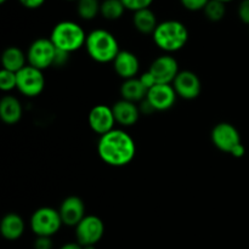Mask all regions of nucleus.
I'll use <instances>...</instances> for the list:
<instances>
[{
	"mask_svg": "<svg viewBox=\"0 0 249 249\" xmlns=\"http://www.w3.org/2000/svg\"><path fill=\"white\" fill-rule=\"evenodd\" d=\"M97 153L106 164L111 167H124L135 157V141L123 129H113L100 136Z\"/></svg>",
	"mask_w": 249,
	"mask_h": 249,
	"instance_id": "1",
	"label": "nucleus"
},
{
	"mask_svg": "<svg viewBox=\"0 0 249 249\" xmlns=\"http://www.w3.org/2000/svg\"><path fill=\"white\" fill-rule=\"evenodd\" d=\"M156 45L164 53H175L184 48L189 40V31L182 22L167 19L158 23L152 34Z\"/></svg>",
	"mask_w": 249,
	"mask_h": 249,
	"instance_id": "2",
	"label": "nucleus"
},
{
	"mask_svg": "<svg viewBox=\"0 0 249 249\" xmlns=\"http://www.w3.org/2000/svg\"><path fill=\"white\" fill-rule=\"evenodd\" d=\"M85 49L90 57L99 63L113 62L121 51L116 36L102 28L94 29L88 34Z\"/></svg>",
	"mask_w": 249,
	"mask_h": 249,
	"instance_id": "3",
	"label": "nucleus"
},
{
	"mask_svg": "<svg viewBox=\"0 0 249 249\" xmlns=\"http://www.w3.org/2000/svg\"><path fill=\"white\" fill-rule=\"evenodd\" d=\"M87 34L80 24L73 21H61L51 32L50 40L58 50L72 53L85 46Z\"/></svg>",
	"mask_w": 249,
	"mask_h": 249,
	"instance_id": "4",
	"label": "nucleus"
},
{
	"mask_svg": "<svg viewBox=\"0 0 249 249\" xmlns=\"http://www.w3.org/2000/svg\"><path fill=\"white\" fill-rule=\"evenodd\" d=\"M58 211L51 207H41L36 209L31 218V229L36 237H51L62 226Z\"/></svg>",
	"mask_w": 249,
	"mask_h": 249,
	"instance_id": "5",
	"label": "nucleus"
},
{
	"mask_svg": "<svg viewBox=\"0 0 249 249\" xmlns=\"http://www.w3.org/2000/svg\"><path fill=\"white\" fill-rule=\"evenodd\" d=\"M56 48L50 38H38L31 44L27 51L28 65L44 71L53 65Z\"/></svg>",
	"mask_w": 249,
	"mask_h": 249,
	"instance_id": "6",
	"label": "nucleus"
},
{
	"mask_svg": "<svg viewBox=\"0 0 249 249\" xmlns=\"http://www.w3.org/2000/svg\"><path fill=\"white\" fill-rule=\"evenodd\" d=\"M17 74L16 89L27 97H36L43 92L45 87V78L43 71L27 65Z\"/></svg>",
	"mask_w": 249,
	"mask_h": 249,
	"instance_id": "7",
	"label": "nucleus"
},
{
	"mask_svg": "<svg viewBox=\"0 0 249 249\" xmlns=\"http://www.w3.org/2000/svg\"><path fill=\"white\" fill-rule=\"evenodd\" d=\"M105 233V224L99 216L87 215L75 226V238L83 247L96 246Z\"/></svg>",
	"mask_w": 249,
	"mask_h": 249,
	"instance_id": "8",
	"label": "nucleus"
},
{
	"mask_svg": "<svg viewBox=\"0 0 249 249\" xmlns=\"http://www.w3.org/2000/svg\"><path fill=\"white\" fill-rule=\"evenodd\" d=\"M212 142L214 143L218 150L223 151L226 153H232L237 146L242 143L241 141V135L238 133L237 128L230 123H223L216 124L213 128L211 134Z\"/></svg>",
	"mask_w": 249,
	"mask_h": 249,
	"instance_id": "9",
	"label": "nucleus"
},
{
	"mask_svg": "<svg viewBox=\"0 0 249 249\" xmlns=\"http://www.w3.org/2000/svg\"><path fill=\"white\" fill-rule=\"evenodd\" d=\"M148 72L155 77L157 84H173L179 74V63L172 55L160 56L151 63Z\"/></svg>",
	"mask_w": 249,
	"mask_h": 249,
	"instance_id": "10",
	"label": "nucleus"
},
{
	"mask_svg": "<svg viewBox=\"0 0 249 249\" xmlns=\"http://www.w3.org/2000/svg\"><path fill=\"white\" fill-rule=\"evenodd\" d=\"M88 122H89L91 130L96 133L97 135L102 136L109 133L111 130H113L114 124H116L112 107L106 106V105L94 106L90 109Z\"/></svg>",
	"mask_w": 249,
	"mask_h": 249,
	"instance_id": "11",
	"label": "nucleus"
},
{
	"mask_svg": "<svg viewBox=\"0 0 249 249\" xmlns=\"http://www.w3.org/2000/svg\"><path fill=\"white\" fill-rule=\"evenodd\" d=\"M172 85L178 96L184 100H195L201 94V80L191 71H180Z\"/></svg>",
	"mask_w": 249,
	"mask_h": 249,
	"instance_id": "12",
	"label": "nucleus"
},
{
	"mask_svg": "<svg viewBox=\"0 0 249 249\" xmlns=\"http://www.w3.org/2000/svg\"><path fill=\"white\" fill-rule=\"evenodd\" d=\"M177 92L172 84H156L147 91L146 100L155 111L163 112L172 108L177 102Z\"/></svg>",
	"mask_w": 249,
	"mask_h": 249,
	"instance_id": "13",
	"label": "nucleus"
},
{
	"mask_svg": "<svg viewBox=\"0 0 249 249\" xmlns=\"http://www.w3.org/2000/svg\"><path fill=\"white\" fill-rule=\"evenodd\" d=\"M58 213H60L63 225L71 226V228H75L87 216L84 202L78 196H70L63 199Z\"/></svg>",
	"mask_w": 249,
	"mask_h": 249,
	"instance_id": "14",
	"label": "nucleus"
},
{
	"mask_svg": "<svg viewBox=\"0 0 249 249\" xmlns=\"http://www.w3.org/2000/svg\"><path fill=\"white\" fill-rule=\"evenodd\" d=\"M114 72L124 80L135 78L140 70V61L131 51L121 50L113 61Z\"/></svg>",
	"mask_w": 249,
	"mask_h": 249,
	"instance_id": "15",
	"label": "nucleus"
},
{
	"mask_svg": "<svg viewBox=\"0 0 249 249\" xmlns=\"http://www.w3.org/2000/svg\"><path fill=\"white\" fill-rule=\"evenodd\" d=\"M112 111H113L116 123L121 124L123 126L134 125L139 121V117L141 114L138 105L123 99L117 101L112 106Z\"/></svg>",
	"mask_w": 249,
	"mask_h": 249,
	"instance_id": "16",
	"label": "nucleus"
},
{
	"mask_svg": "<svg viewBox=\"0 0 249 249\" xmlns=\"http://www.w3.org/2000/svg\"><path fill=\"white\" fill-rule=\"evenodd\" d=\"M24 221L18 214L7 213L0 223V232L1 236L7 241H16L22 237L24 232Z\"/></svg>",
	"mask_w": 249,
	"mask_h": 249,
	"instance_id": "17",
	"label": "nucleus"
},
{
	"mask_svg": "<svg viewBox=\"0 0 249 249\" xmlns=\"http://www.w3.org/2000/svg\"><path fill=\"white\" fill-rule=\"evenodd\" d=\"M23 108L22 104L17 97L4 96L0 101V118L5 124L14 125L18 123L22 118Z\"/></svg>",
	"mask_w": 249,
	"mask_h": 249,
	"instance_id": "18",
	"label": "nucleus"
},
{
	"mask_svg": "<svg viewBox=\"0 0 249 249\" xmlns=\"http://www.w3.org/2000/svg\"><path fill=\"white\" fill-rule=\"evenodd\" d=\"M27 55H24L23 51L16 46H9L4 50L1 56L2 70L10 71V72L17 73L26 67Z\"/></svg>",
	"mask_w": 249,
	"mask_h": 249,
	"instance_id": "19",
	"label": "nucleus"
},
{
	"mask_svg": "<svg viewBox=\"0 0 249 249\" xmlns=\"http://www.w3.org/2000/svg\"><path fill=\"white\" fill-rule=\"evenodd\" d=\"M121 95L123 100L138 104L146 99L147 89L143 87L139 78H131V79H126L123 82L121 87Z\"/></svg>",
	"mask_w": 249,
	"mask_h": 249,
	"instance_id": "20",
	"label": "nucleus"
},
{
	"mask_svg": "<svg viewBox=\"0 0 249 249\" xmlns=\"http://www.w3.org/2000/svg\"><path fill=\"white\" fill-rule=\"evenodd\" d=\"M133 24L138 32L142 34H153L158 26L157 16L151 9H143L134 12Z\"/></svg>",
	"mask_w": 249,
	"mask_h": 249,
	"instance_id": "21",
	"label": "nucleus"
},
{
	"mask_svg": "<svg viewBox=\"0 0 249 249\" xmlns=\"http://www.w3.org/2000/svg\"><path fill=\"white\" fill-rule=\"evenodd\" d=\"M125 10L122 0H102L100 15L108 21H116L123 16Z\"/></svg>",
	"mask_w": 249,
	"mask_h": 249,
	"instance_id": "22",
	"label": "nucleus"
},
{
	"mask_svg": "<svg viewBox=\"0 0 249 249\" xmlns=\"http://www.w3.org/2000/svg\"><path fill=\"white\" fill-rule=\"evenodd\" d=\"M101 2L100 0H78L77 1V12L80 18L85 21L94 19L101 10Z\"/></svg>",
	"mask_w": 249,
	"mask_h": 249,
	"instance_id": "23",
	"label": "nucleus"
},
{
	"mask_svg": "<svg viewBox=\"0 0 249 249\" xmlns=\"http://www.w3.org/2000/svg\"><path fill=\"white\" fill-rule=\"evenodd\" d=\"M203 12L211 22H219L225 17L226 4L219 0H209V2L203 9Z\"/></svg>",
	"mask_w": 249,
	"mask_h": 249,
	"instance_id": "24",
	"label": "nucleus"
},
{
	"mask_svg": "<svg viewBox=\"0 0 249 249\" xmlns=\"http://www.w3.org/2000/svg\"><path fill=\"white\" fill-rule=\"evenodd\" d=\"M17 88V74L10 71L1 70L0 72V89L7 92Z\"/></svg>",
	"mask_w": 249,
	"mask_h": 249,
	"instance_id": "25",
	"label": "nucleus"
},
{
	"mask_svg": "<svg viewBox=\"0 0 249 249\" xmlns=\"http://www.w3.org/2000/svg\"><path fill=\"white\" fill-rule=\"evenodd\" d=\"M122 2H123L126 10L136 12L143 9H150L153 0H122Z\"/></svg>",
	"mask_w": 249,
	"mask_h": 249,
	"instance_id": "26",
	"label": "nucleus"
},
{
	"mask_svg": "<svg viewBox=\"0 0 249 249\" xmlns=\"http://www.w3.org/2000/svg\"><path fill=\"white\" fill-rule=\"evenodd\" d=\"M180 2L189 11H199V10H203L206 7L209 0H180Z\"/></svg>",
	"mask_w": 249,
	"mask_h": 249,
	"instance_id": "27",
	"label": "nucleus"
},
{
	"mask_svg": "<svg viewBox=\"0 0 249 249\" xmlns=\"http://www.w3.org/2000/svg\"><path fill=\"white\" fill-rule=\"evenodd\" d=\"M238 17L243 23L249 24V0H242L238 5Z\"/></svg>",
	"mask_w": 249,
	"mask_h": 249,
	"instance_id": "28",
	"label": "nucleus"
},
{
	"mask_svg": "<svg viewBox=\"0 0 249 249\" xmlns=\"http://www.w3.org/2000/svg\"><path fill=\"white\" fill-rule=\"evenodd\" d=\"M68 58H70V53H66V51L56 49V53H55V58H53V66H55V67H63V66L68 62Z\"/></svg>",
	"mask_w": 249,
	"mask_h": 249,
	"instance_id": "29",
	"label": "nucleus"
},
{
	"mask_svg": "<svg viewBox=\"0 0 249 249\" xmlns=\"http://www.w3.org/2000/svg\"><path fill=\"white\" fill-rule=\"evenodd\" d=\"M139 79H140V82L142 83L143 87H145L146 89H147V91L151 89V88H153L156 84H157V83H156L155 77H153V75L151 74V73L148 72V71H147V72L142 73V74H141V77L139 78Z\"/></svg>",
	"mask_w": 249,
	"mask_h": 249,
	"instance_id": "30",
	"label": "nucleus"
},
{
	"mask_svg": "<svg viewBox=\"0 0 249 249\" xmlns=\"http://www.w3.org/2000/svg\"><path fill=\"white\" fill-rule=\"evenodd\" d=\"M34 249H53L51 237H36L34 241Z\"/></svg>",
	"mask_w": 249,
	"mask_h": 249,
	"instance_id": "31",
	"label": "nucleus"
},
{
	"mask_svg": "<svg viewBox=\"0 0 249 249\" xmlns=\"http://www.w3.org/2000/svg\"><path fill=\"white\" fill-rule=\"evenodd\" d=\"M18 1L19 4H21L22 6L26 7V9L36 10L43 6L45 0H18Z\"/></svg>",
	"mask_w": 249,
	"mask_h": 249,
	"instance_id": "32",
	"label": "nucleus"
},
{
	"mask_svg": "<svg viewBox=\"0 0 249 249\" xmlns=\"http://www.w3.org/2000/svg\"><path fill=\"white\" fill-rule=\"evenodd\" d=\"M139 108H140L141 113H145V114H151V113H153V112H156L155 109H153V107L151 106L150 102H148L146 99L143 100V101L140 102V106H139Z\"/></svg>",
	"mask_w": 249,
	"mask_h": 249,
	"instance_id": "33",
	"label": "nucleus"
},
{
	"mask_svg": "<svg viewBox=\"0 0 249 249\" xmlns=\"http://www.w3.org/2000/svg\"><path fill=\"white\" fill-rule=\"evenodd\" d=\"M245 153H246V148H245V146H243V143H241L240 146H237V147L233 150V152L231 153V155L236 158H241L245 156Z\"/></svg>",
	"mask_w": 249,
	"mask_h": 249,
	"instance_id": "34",
	"label": "nucleus"
},
{
	"mask_svg": "<svg viewBox=\"0 0 249 249\" xmlns=\"http://www.w3.org/2000/svg\"><path fill=\"white\" fill-rule=\"evenodd\" d=\"M60 249H83V246H80L78 242H70L63 245Z\"/></svg>",
	"mask_w": 249,
	"mask_h": 249,
	"instance_id": "35",
	"label": "nucleus"
},
{
	"mask_svg": "<svg viewBox=\"0 0 249 249\" xmlns=\"http://www.w3.org/2000/svg\"><path fill=\"white\" fill-rule=\"evenodd\" d=\"M83 249H96L95 246H87V247H83Z\"/></svg>",
	"mask_w": 249,
	"mask_h": 249,
	"instance_id": "36",
	"label": "nucleus"
},
{
	"mask_svg": "<svg viewBox=\"0 0 249 249\" xmlns=\"http://www.w3.org/2000/svg\"><path fill=\"white\" fill-rule=\"evenodd\" d=\"M219 1H221V2H230V1H233V0H219Z\"/></svg>",
	"mask_w": 249,
	"mask_h": 249,
	"instance_id": "37",
	"label": "nucleus"
},
{
	"mask_svg": "<svg viewBox=\"0 0 249 249\" xmlns=\"http://www.w3.org/2000/svg\"><path fill=\"white\" fill-rule=\"evenodd\" d=\"M6 1H7V0H0V4H5Z\"/></svg>",
	"mask_w": 249,
	"mask_h": 249,
	"instance_id": "38",
	"label": "nucleus"
},
{
	"mask_svg": "<svg viewBox=\"0 0 249 249\" xmlns=\"http://www.w3.org/2000/svg\"><path fill=\"white\" fill-rule=\"evenodd\" d=\"M67 1H78V0H67Z\"/></svg>",
	"mask_w": 249,
	"mask_h": 249,
	"instance_id": "39",
	"label": "nucleus"
}]
</instances>
